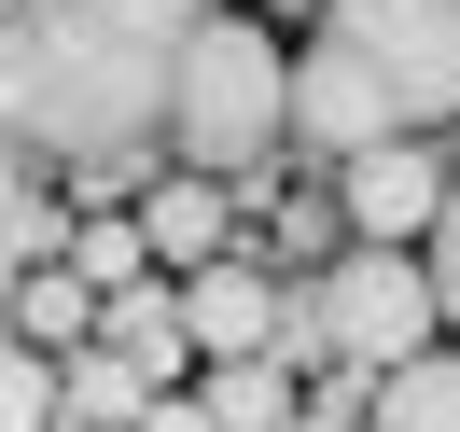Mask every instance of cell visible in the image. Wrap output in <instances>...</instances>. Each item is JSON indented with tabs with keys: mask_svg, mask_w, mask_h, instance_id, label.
I'll return each instance as SVG.
<instances>
[{
	"mask_svg": "<svg viewBox=\"0 0 460 432\" xmlns=\"http://www.w3.org/2000/svg\"><path fill=\"white\" fill-rule=\"evenodd\" d=\"M196 0H14L0 29V84H14V140L29 154H140L181 112V57H196Z\"/></svg>",
	"mask_w": 460,
	"mask_h": 432,
	"instance_id": "6da1fadb",
	"label": "cell"
},
{
	"mask_svg": "<svg viewBox=\"0 0 460 432\" xmlns=\"http://www.w3.org/2000/svg\"><path fill=\"white\" fill-rule=\"evenodd\" d=\"M460 112V0H335L293 57V140L391 154Z\"/></svg>",
	"mask_w": 460,
	"mask_h": 432,
	"instance_id": "7a4b0ae2",
	"label": "cell"
},
{
	"mask_svg": "<svg viewBox=\"0 0 460 432\" xmlns=\"http://www.w3.org/2000/svg\"><path fill=\"white\" fill-rule=\"evenodd\" d=\"M432 335H447L432 251H376V237H349V251L307 279V307H293L279 348H335V363H363V376H404V363H432Z\"/></svg>",
	"mask_w": 460,
	"mask_h": 432,
	"instance_id": "3957f363",
	"label": "cell"
},
{
	"mask_svg": "<svg viewBox=\"0 0 460 432\" xmlns=\"http://www.w3.org/2000/svg\"><path fill=\"white\" fill-rule=\"evenodd\" d=\"M279 126H293V57L252 29V14H209L196 29V57H181V112H168V140H181V168H252V154H279Z\"/></svg>",
	"mask_w": 460,
	"mask_h": 432,
	"instance_id": "277c9868",
	"label": "cell"
},
{
	"mask_svg": "<svg viewBox=\"0 0 460 432\" xmlns=\"http://www.w3.org/2000/svg\"><path fill=\"white\" fill-rule=\"evenodd\" d=\"M447 154L432 140H391V154H349V181H335V209H349V237H376V251H432V224H447Z\"/></svg>",
	"mask_w": 460,
	"mask_h": 432,
	"instance_id": "5b68a950",
	"label": "cell"
},
{
	"mask_svg": "<svg viewBox=\"0 0 460 432\" xmlns=\"http://www.w3.org/2000/svg\"><path fill=\"white\" fill-rule=\"evenodd\" d=\"M181 307H196V348L209 363H265V348L293 335V307H279V279H265V265H196V279H181Z\"/></svg>",
	"mask_w": 460,
	"mask_h": 432,
	"instance_id": "8992f818",
	"label": "cell"
},
{
	"mask_svg": "<svg viewBox=\"0 0 460 432\" xmlns=\"http://www.w3.org/2000/svg\"><path fill=\"white\" fill-rule=\"evenodd\" d=\"M140 237H154V265H168V279H196V265H224V181H209V168L154 181V196H140Z\"/></svg>",
	"mask_w": 460,
	"mask_h": 432,
	"instance_id": "52a82bcc",
	"label": "cell"
},
{
	"mask_svg": "<svg viewBox=\"0 0 460 432\" xmlns=\"http://www.w3.org/2000/svg\"><path fill=\"white\" fill-rule=\"evenodd\" d=\"M112 348L168 391V376L196 363V307H181V279H126V293H112Z\"/></svg>",
	"mask_w": 460,
	"mask_h": 432,
	"instance_id": "ba28073f",
	"label": "cell"
},
{
	"mask_svg": "<svg viewBox=\"0 0 460 432\" xmlns=\"http://www.w3.org/2000/svg\"><path fill=\"white\" fill-rule=\"evenodd\" d=\"M363 432H460V348L376 376V391H363Z\"/></svg>",
	"mask_w": 460,
	"mask_h": 432,
	"instance_id": "9c48e42d",
	"label": "cell"
},
{
	"mask_svg": "<svg viewBox=\"0 0 460 432\" xmlns=\"http://www.w3.org/2000/svg\"><path fill=\"white\" fill-rule=\"evenodd\" d=\"M154 404H168V391H154L126 348H84V363H70V432H140Z\"/></svg>",
	"mask_w": 460,
	"mask_h": 432,
	"instance_id": "30bf717a",
	"label": "cell"
},
{
	"mask_svg": "<svg viewBox=\"0 0 460 432\" xmlns=\"http://www.w3.org/2000/svg\"><path fill=\"white\" fill-rule=\"evenodd\" d=\"M209 432H293L307 419V404H293V376H279V348H265V363H209Z\"/></svg>",
	"mask_w": 460,
	"mask_h": 432,
	"instance_id": "8fae6325",
	"label": "cell"
},
{
	"mask_svg": "<svg viewBox=\"0 0 460 432\" xmlns=\"http://www.w3.org/2000/svg\"><path fill=\"white\" fill-rule=\"evenodd\" d=\"M98 321V279L84 265H42V279H14V348H70Z\"/></svg>",
	"mask_w": 460,
	"mask_h": 432,
	"instance_id": "7c38bea8",
	"label": "cell"
},
{
	"mask_svg": "<svg viewBox=\"0 0 460 432\" xmlns=\"http://www.w3.org/2000/svg\"><path fill=\"white\" fill-rule=\"evenodd\" d=\"M57 237H70L57 209H42V196H14V279H42V265H57Z\"/></svg>",
	"mask_w": 460,
	"mask_h": 432,
	"instance_id": "4fadbf2b",
	"label": "cell"
},
{
	"mask_svg": "<svg viewBox=\"0 0 460 432\" xmlns=\"http://www.w3.org/2000/svg\"><path fill=\"white\" fill-rule=\"evenodd\" d=\"M432 293H447V335H460V196H447V224H432Z\"/></svg>",
	"mask_w": 460,
	"mask_h": 432,
	"instance_id": "5bb4252c",
	"label": "cell"
},
{
	"mask_svg": "<svg viewBox=\"0 0 460 432\" xmlns=\"http://www.w3.org/2000/svg\"><path fill=\"white\" fill-rule=\"evenodd\" d=\"M140 432H209V404H181V391H168V404H154Z\"/></svg>",
	"mask_w": 460,
	"mask_h": 432,
	"instance_id": "9a60e30c",
	"label": "cell"
},
{
	"mask_svg": "<svg viewBox=\"0 0 460 432\" xmlns=\"http://www.w3.org/2000/svg\"><path fill=\"white\" fill-rule=\"evenodd\" d=\"M321 14H335V0H321Z\"/></svg>",
	"mask_w": 460,
	"mask_h": 432,
	"instance_id": "2e32d148",
	"label": "cell"
}]
</instances>
